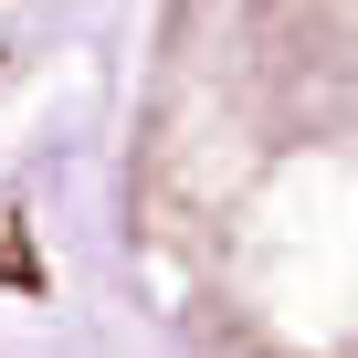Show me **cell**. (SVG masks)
I'll return each instance as SVG.
<instances>
[{
  "label": "cell",
  "instance_id": "obj_1",
  "mask_svg": "<svg viewBox=\"0 0 358 358\" xmlns=\"http://www.w3.org/2000/svg\"><path fill=\"white\" fill-rule=\"evenodd\" d=\"M106 222L179 358H358V0H137Z\"/></svg>",
  "mask_w": 358,
  "mask_h": 358
}]
</instances>
